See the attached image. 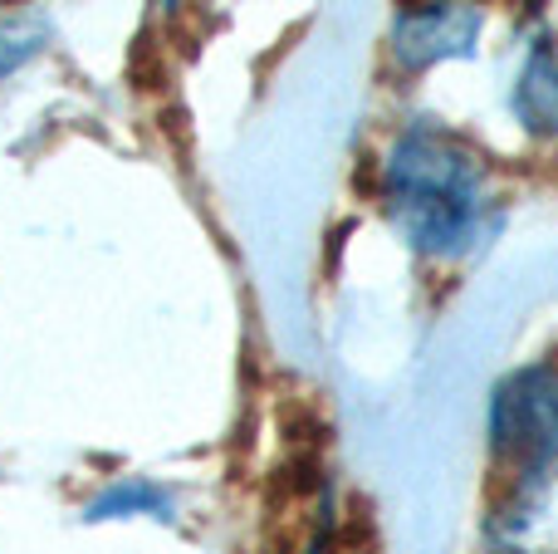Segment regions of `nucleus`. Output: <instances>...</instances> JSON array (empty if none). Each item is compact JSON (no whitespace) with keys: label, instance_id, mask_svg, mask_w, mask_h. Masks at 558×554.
I'll return each mask as SVG.
<instances>
[{"label":"nucleus","instance_id":"f257e3e1","mask_svg":"<svg viewBox=\"0 0 558 554\" xmlns=\"http://www.w3.org/2000/svg\"><path fill=\"white\" fill-rule=\"evenodd\" d=\"M383 206L397 236L426 261H465L500 226L490 162L461 133L416 118L383 157Z\"/></svg>","mask_w":558,"mask_h":554},{"label":"nucleus","instance_id":"f03ea898","mask_svg":"<svg viewBox=\"0 0 558 554\" xmlns=\"http://www.w3.org/2000/svg\"><path fill=\"white\" fill-rule=\"evenodd\" d=\"M490 457L505 486L558 461V363H524L490 393Z\"/></svg>","mask_w":558,"mask_h":554},{"label":"nucleus","instance_id":"7ed1b4c3","mask_svg":"<svg viewBox=\"0 0 558 554\" xmlns=\"http://www.w3.org/2000/svg\"><path fill=\"white\" fill-rule=\"evenodd\" d=\"M481 5L475 0H416L392 20V59L412 74L446 59H471L481 39Z\"/></svg>","mask_w":558,"mask_h":554},{"label":"nucleus","instance_id":"20e7f679","mask_svg":"<svg viewBox=\"0 0 558 554\" xmlns=\"http://www.w3.org/2000/svg\"><path fill=\"white\" fill-rule=\"evenodd\" d=\"M490 554H558V461L505 486L500 506L485 520Z\"/></svg>","mask_w":558,"mask_h":554},{"label":"nucleus","instance_id":"39448f33","mask_svg":"<svg viewBox=\"0 0 558 554\" xmlns=\"http://www.w3.org/2000/svg\"><path fill=\"white\" fill-rule=\"evenodd\" d=\"M510 108L534 137H558V45L549 35L534 39L524 55Z\"/></svg>","mask_w":558,"mask_h":554},{"label":"nucleus","instance_id":"423d86ee","mask_svg":"<svg viewBox=\"0 0 558 554\" xmlns=\"http://www.w3.org/2000/svg\"><path fill=\"white\" fill-rule=\"evenodd\" d=\"M39 39L45 35H39V25H29V20H0V79L25 64L39 49Z\"/></svg>","mask_w":558,"mask_h":554}]
</instances>
